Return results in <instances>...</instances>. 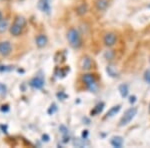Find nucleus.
Instances as JSON below:
<instances>
[{
    "instance_id": "obj_6",
    "label": "nucleus",
    "mask_w": 150,
    "mask_h": 148,
    "mask_svg": "<svg viewBox=\"0 0 150 148\" xmlns=\"http://www.w3.org/2000/svg\"><path fill=\"white\" fill-rule=\"evenodd\" d=\"M80 68L84 71H89L93 68V60L89 56H84L80 60Z\"/></svg>"
},
{
    "instance_id": "obj_29",
    "label": "nucleus",
    "mask_w": 150,
    "mask_h": 148,
    "mask_svg": "<svg viewBox=\"0 0 150 148\" xmlns=\"http://www.w3.org/2000/svg\"><path fill=\"white\" fill-rule=\"evenodd\" d=\"M20 1H23V0H20Z\"/></svg>"
},
{
    "instance_id": "obj_1",
    "label": "nucleus",
    "mask_w": 150,
    "mask_h": 148,
    "mask_svg": "<svg viewBox=\"0 0 150 148\" xmlns=\"http://www.w3.org/2000/svg\"><path fill=\"white\" fill-rule=\"evenodd\" d=\"M67 40L69 42V45L74 49H79L82 46V39L79 31L75 28H70L67 32Z\"/></svg>"
},
{
    "instance_id": "obj_14",
    "label": "nucleus",
    "mask_w": 150,
    "mask_h": 148,
    "mask_svg": "<svg viewBox=\"0 0 150 148\" xmlns=\"http://www.w3.org/2000/svg\"><path fill=\"white\" fill-rule=\"evenodd\" d=\"M26 19L25 17H23L22 15H16L15 17H14V21H13V23H15V24H17V25L19 26H21V27H25V25H26Z\"/></svg>"
},
{
    "instance_id": "obj_21",
    "label": "nucleus",
    "mask_w": 150,
    "mask_h": 148,
    "mask_svg": "<svg viewBox=\"0 0 150 148\" xmlns=\"http://www.w3.org/2000/svg\"><path fill=\"white\" fill-rule=\"evenodd\" d=\"M59 130L61 131V133L62 134H68V129H67L66 127H65L64 125H61L59 127Z\"/></svg>"
},
{
    "instance_id": "obj_23",
    "label": "nucleus",
    "mask_w": 150,
    "mask_h": 148,
    "mask_svg": "<svg viewBox=\"0 0 150 148\" xmlns=\"http://www.w3.org/2000/svg\"><path fill=\"white\" fill-rule=\"evenodd\" d=\"M135 101H136V96H131L129 98V102L130 103H134Z\"/></svg>"
},
{
    "instance_id": "obj_22",
    "label": "nucleus",
    "mask_w": 150,
    "mask_h": 148,
    "mask_svg": "<svg viewBox=\"0 0 150 148\" xmlns=\"http://www.w3.org/2000/svg\"><path fill=\"white\" fill-rule=\"evenodd\" d=\"M55 110H56V105H55V104H52V105L50 106L49 110H48V113H49V114L54 113V112H55Z\"/></svg>"
},
{
    "instance_id": "obj_2",
    "label": "nucleus",
    "mask_w": 150,
    "mask_h": 148,
    "mask_svg": "<svg viewBox=\"0 0 150 148\" xmlns=\"http://www.w3.org/2000/svg\"><path fill=\"white\" fill-rule=\"evenodd\" d=\"M81 80L84 84H85L86 88L91 92H96L98 89V82L96 79L95 75L90 74V73H86L83 74L81 77Z\"/></svg>"
},
{
    "instance_id": "obj_28",
    "label": "nucleus",
    "mask_w": 150,
    "mask_h": 148,
    "mask_svg": "<svg viewBox=\"0 0 150 148\" xmlns=\"http://www.w3.org/2000/svg\"><path fill=\"white\" fill-rule=\"evenodd\" d=\"M149 62H150V57H149Z\"/></svg>"
},
{
    "instance_id": "obj_25",
    "label": "nucleus",
    "mask_w": 150,
    "mask_h": 148,
    "mask_svg": "<svg viewBox=\"0 0 150 148\" xmlns=\"http://www.w3.org/2000/svg\"><path fill=\"white\" fill-rule=\"evenodd\" d=\"M1 20H3V16H2V13L0 12V21Z\"/></svg>"
},
{
    "instance_id": "obj_13",
    "label": "nucleus",
    "mask_w": 150,
    "mask_h": 148,
    "mask_svg": "<svg viewBox=\"0 0 150 148\" xmlns=\"http://www.w3.org/2000/svg\"><path fill=\"white\" fill-rule=\"evenodd\" d=\"M118 91H119L120 95H121L123 98H125V97L128 96V93H129V86H128L126 83H123L118 87Z\"/></svg>"
},
{
    "instance_id": "obj_12",
    "label": "nucleus",
    "mask_w": 150,
    "mask_h": 148,
    "mask_svg": "<svg viewBox=\"0 0 150 148\" xmlns=\"http://www.w3.org/2000/svg\"><path fill=\"white\" fill-rule=\"evenodd\" d=\"M123 138L121 136H114V137H112L111 138V145H112L113 147H117V148H120V147H122V145H123Z\"/></svg>"
},
{
    "instance_id": "obj_26",
    "label": "nucleus",
    "mask_w": 150,
    "mask_h": 148,
    "mask_svg": "<svg viewBox=\"0 0 150 148\" xmlns=\"http://www.w3.org/2000/svg\"><path fill=\"white\" fill-rule=\"evenodd\" d=\"M147 7H148V8H150V3L148 4V6H147Z\"/></svg>"
},
{
    "instance_id": "obj_8",
    "label": "nucleus",
    "mask_w": 150,
    "mask_h": 148,
    "mask_svg": "<svg viewBox=\"0 0 150 148\" xmlns=\"http://www.w3.org/2000/svg\"><path fill=\"white\" fill-rule=\"evenodd\" d=\"M30 86L33 87L34 89H41L44 86V79L40 76H36L34 78L30 80Z\"/></svg>"
},
{
    "instance_id": "obj_5",
    "label": "nucleus",
    "mask_w": 150,
    "mask_h": 148,
    "mask_svg": "<svg viewBox=\"0 0 150 148\" xmlns=\"http://www.w3.org/2000/svg\"><path fill=\"white\" fill-rule=\"evenodd\" d=\"M117 42V36L113 32H107L103 37V43L107 47H112Z\"/></svg>"
},
{
    "instance_id": "obj_10",
    "label": "nucleus",
    "mask_w": 150,
    "mask_h": 148,
    "mask_svg": "<svg viewBox=\"0 0 150 148\" xmlns=\"http://www.w3.org/2000/svg\"><path fill=\"white\" fill-rule=\"evenodd\" d=\"M9 32H10V34L12 36H14V37H18V36H20L22 34L23 27H21V26H19L15 23H13L10 27H9Z\"/></svg>"
},
{
    "instance_id": "obj_20",
    "label": "nucleus",
    "mask_w": 150,
    "mask_h": 148,
    "mask_svg": "<svg viewBox=\"0 0 150 148\" xmlns=\"http://www.w3.org/2000/svg\"><path fill=\"white\" fill-rule=\"evenodd\" d=\"M144 80L148 84H150V70H146L144 73Z\"/></svg>"
},
{
    "instance_id": "obj_27",
    "label": "nucleus",
    "mask_w": 150,
    "mask_h": 148,
    "mask_svg": "<svg viewBox=\"0 0 150 148\" xmlns=\"http://www.w3.org/2000/svg\"><path fill=\"white\" fill-rule=\"evenodd\" d=\"M149 111H150V104H149Z\"/></svg>"
},
{
    "instance_id": "obj_15",
    "label": "nucleus",
    "mask_w": 150,
    "mask_h": 148,
    "mask_svg": "<svg viewBox=\"0 0 150 148\" xmlns=\"http://www.w3.org/2000/svg\"><path fill=\"white\" fill-rule=\"evenodd\" d=\"M120 109H121V105L113 106V107L110 108V110L108 111L107 113H106V118H110V117H113V116H115L116 114H117L120 111Z\"/></svg>"
},
{
    "instance_id": "obj_11",
    "label": "nucleus",
    "mask_w": 150,
    "mask_h": 148,
    "mask_svg": "<svg viewBox=\"0 0 150 148\" xmlns=\"http://www.w3.org/2000/svg\"><path fill=\"white\" fill-rule=\"evenodd\" d=\"M37 7L39 10H41L42 12H48L50 11L51 9V6H50V0H39L37 4Z\"/></svg>"
},
{
    "instance_id": "obj_17",
    "label": "nucleus",
    "mask_w": 150,
    "mask_h": 148,
    "mask_svg": "<svg viewBox=\"0 0 150 148\" xmlns=\"http://www.w3.org/2000/svg\"><path fill=\"white\" fill-rule=\"evenodd\" d=\"M76 12H77V14H78V15H84V14L87 12V5H86V4H84V3L80 4L79 6H77Z\"/></svg>"
},
{
    "instance_id": "obj_18",
    "label": "nucleus",
    "mask_w": 150,
    "mask_h": 148,
    "mask_svg": "<svg viewBox=\"0 0 150 148\" xmlns=\"http://www.w3.org/2000/svg\"><path fill=\"white\" fill-rule=\"evenodd\" d=\"M7 27H8V21L6 19H3V20L0 21V34L5 32L7 30Z\"/></svg>"
},
{
    "instance_id": "obj_4",
    "label": "nucleus",
    "mask_w": 150,
    "mask_h": 148,
    "mask_svg": "<svg viewBox=\"0 0 150 148\" xmlns=\"http://www.w3.org/2000/svg\"><path fill=\"white\" fill-rule=\"evenodd\" d=\"M12 52V44L10 41H0V55L7 57Z\"/></svg>"
},
{
    "instance_id": "obj_19",
    "label": "nucleus",
    "mask_w": 150,
    "mask_h": 148,
    "mask_svg": "<svg viewBox=\"0 0 150 148\" xmlns=\"http://www.w3.org/2000/svg\"><path fill=\"white\" fill-rule=\"evenodd\" d=\"M106 71H107V73L109 74L111 77H117L118 76V73H117V71H116V69L113 66H111V65L106 67Z\"/></svg>"
},
{
    "instance_id": "obj_9",
    "label": "nucleus",
    "mask_w": 150,
    "mask_h": 148,
    "mask_svg": "<svg viewBox=\"0 0 150 148\" xmlns=\"http://www.w3.org/2000/svg\"><path fill=\"white\" fill-rule=\"evenodd\" d=\"M94 6L97 11H105L109 6V0H95Z\"/></svg>"
},
{
    "instance_id": "obj_3",
    "label": "nucleus",
    "mask_w": 150,
    "mask_h": 148,
    "mask_svg": "<svg viewBox=\"0 0 150 148\" xmlns=\"http://www.w3.org/2000/svg\"><path fill=\"white\" fill-rule=\"evenodd\" d=\"M136 114H137L136 107H131V108L127 109V110L125 111L124 115L122 116L121 119L119 121V126H125V125H127L128 123H130V121L135 117Z\"/></svg>"
},
{
    "instance_id": "obj_7",
    "label": "nucleus",
    "mask_w": 150,
    "mask_h": 148,
    "mask_svg": "<svg viewBox=\"0 0 150 148\" xmlns=\"http://www.w3.org/2000/svg\"><path fill=\"white\" fill-rule=\"evenodd\" d=\"M48 43V38L45 34H38L35 38V44L38 48H44Z\"/></svg>"
},
{
    "instance_id": "obj_16",
    "label": "nucleus",
    "mask_w": 150,
    "mask_h": 148,
    "mask_svg": "<svg viewBox=\"0 0 150 148\" xmlns=\"http://www.w3.org/2000/svg\"><path fill=\"white\" fill-rule=\"evenodd\" d=\"M103 108H104V103L103 102L98 103L97 105L93 108V110H91V115L95 116V115H97V114L101 113V112H102V110H103Z\"/></svg>"
},
{
    "instance_id": "obj_24",
    "label": "nucleus",
    "mask_w": 150,
    "mask_h": 148,
    "mask_svg": "<svg viewBox=\"0 0 150 148\" xmlns=\"http://www.w3.org/2000/svg\"><path fill=\"white\" fill-rule=\"evenodd\" d=\"M5 86H4V85H2V84H0V91H2V92H5Z\"/></svg>"
}]
</instances>
